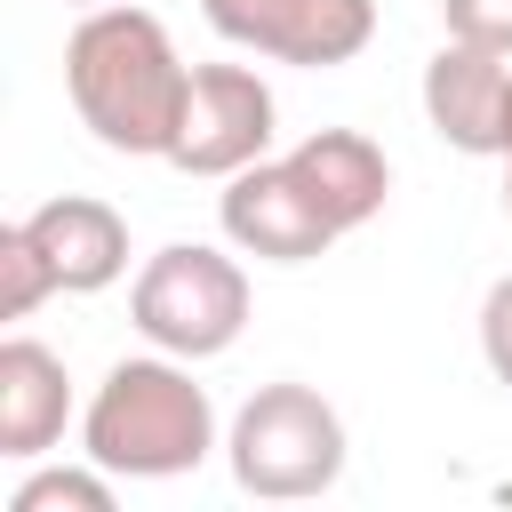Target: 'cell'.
<instances>
[{
	"mask_svg": "<svg viewBox=\"0 0 512 512\" xmlns=\"http://www.w3.org/2000/svg\"><path fill=\"white\" fill-rule=\"evenodd\" d=\"M184 88H192V64L176 56L168 24L136 0L88 8L64 40V96L104 152L168 160L176 120H184Z\"/></svg>",
	"mask_w": 512,
	"mask_h": 512,
	"instance_id": "1",
	"label": "cell"
},
{
	"mask_svg": "<svg viewBox=\"0 0 512 512\" xmlns=\"http://www.w3.org/2000/svg\"><path fill=\"white\" fill-rule=\"evenodd\" d=\"M208 448H216V400L208 384H192V360L176 352L112 360L80 408V456H96L112 480H176L200 472Z\"/></svg>",
	"mask_w": 512,
	"mask_h": 512,
	"instance_id": "2",
	"label": "cell"
},
{
	"mask_svg": "<svg viewBox=\"0 0 512 512\" xmlns=\"http://www.w3.org/2000/svg\"><path fill=\"white\" fill-rule=\"evenodd\" d=\"M232 480L264 504H304L320 488L344 480V416L312 392V384H256L224 432Z\"/></svg>",
	"mask_w": 512,
	"mask_h": 512,
	"instance_id": "3",
	"label": "cell"
},
{
	"mask_svg": "<svg viewBox=\"0 0 512 512\" xmlns=\"http://www.w3.org/2000/svg\"><path fill=\"white\" fill-rule=\"evenodd\" d=\"M128 320L152 352L216 360L248 328V272H240V256H224L208 240H168L160 256H144V272L128 288Z\"/></svg>",
	"mask_w": 512,
	"mask_h": 512,
	"instance_id": "4",
	"label": "cell"
},
{
	"mask_svg": "<svg viewBox=\"0 0 512 512\" xmlns=\"http://www.w3.org/2000/svg\"><path fill=\"white\" fill-rule=\"evenodd\" d=\"M272 120H280V104H272L256 64H192L168 168H184V176H240L248 160L272 152Z\"/></svg>",
	"mask_w": 512,
	"mask_h": 512,
	"instance_id": "5",
	"label": "cell"
},
{
	"mask_svg": "<svg viewBox=\"0 0 512 512\" xmlns=\"http://www.w3.org/2000/svg\"><path fill=\"white\" fill-rule=\"evenodd\" d=\"M216 224H224V240L240 248V256H256V264H312V256H328L344 232L320 216V200L296 184V168L288 160H248L240 176H224V192H216Z\"/></svg>",
	"mask_w": 512,
	"mask_h": 512,
	"instance_id": "6",
	"label": "cell"
},
{
	"mask_svg": "<svg viewBox=\"0 0 512 512\" xmlns=\"http://www.w3.org/2000/svg\"><path fill=\"white\" fill-rule=\"evenodd\" d=\"M232 48H256L272 64H352L376 40V0H232L224 16H208Z\"/></svg>",
	"mask_w": 512,
	"mask_h": 512,
	"instance_id": "7",
	"label": "cell"
},
{
	"mask_svg": "<svg viewBox=\"0 0 512 512\" xmlns=\"http://www.w3.org/2000/svg\"><path fill=\"white\" fill-rule=\"evenodd\" d=\"M504 104H512V56L472 48V40H440L432 48V64H424V120H432L440 144H456L472 160H496Z\"/></svg>",
	"mask_w": 512,
	"mask_h": 512,
	"instance_id": "8",
	"label": "cell"
},
{
	"mask_svg": "<svg viewBox=\"0 0 512 512\" xmlns=\"http://www.w3.org/2000/svg\"><path fill=\"white\" fill-rule=\"evenodd\" d=\"M24 232L40 240V256H48V272H56L64 296H96V288H112V280L128 272V224H120V208L96 200V192H56V200H40V208L24 216Z\"/></svg>",
	"mask_w": 512,
	"mask_h": 512,
	"instance_id": "9",
	"label": "cell"
},
{
	"mask_svg": "<svg viewBox=\"0 0 512 512\" xmlns=\"http://www.w3.org/2000/svg\"><path fill=\"white\" fill-rule=\"evenodd\" d=\"M280 160L296 168V184L320 200V216H328L336 232H360V224L392 200V160H384V144L360 136V128H312V136H296Z\"/></svg>",
	"mask_w": 512,
	"mask_h": 512,
	"instance_id": "10",
	"label": "cell"
},
{
	"mask_svg": "<svg viewBox=\"0 0 512 512\" xmlns=\"http://www.w3.org/2000/svg\"><path fill=\"white\" fill-rule=\"evenodd\" d=\"M72 424V376L48 344L8 336L0 344V456L8 464H40Z\"/></svg>",
	"mask_w": 512,
	"mask_h": 512,
	"instance_id": "11",
	"label": "cell"
},
{
	"mask_svg": "<svg viewBox=\"0 0 512 512\" xmlns=\"http://www.w3.org/2000/svg\"><path fill=\"white\" fill-rule=\"evenodd\" d=\"M8 512H112V472L88 464H40L32 480H16Z\"/></svg>",
	"mask_w": 512,
	"mask_h": 512,
	"instance_id": "12",
	"label": "cell"
},
{
	"mask_svg": "<svg viewBox=\"0 0 512 512\" xmlns=\"http://www.w3.org/2000/svg\"><path fill=\"white\" fill-rule=\"evenodd\" d=\"M48 296H64L56 288V272H48V256H40V240L24 232V216L0 232V320H32Z\"/></svg>",
	"mask_w": 512,
	"mask_h": 512,
	"instance_id": "13",
	"label": "cell"
},
{
	"mask_svg": "<svg viewBox=\"0 0 512 512\" xmlns=\"http://www.w3.org/2000/svg\"><path fill=\"white\" fill-rule=\"evenodd\" d=\"M440 32L512 56V0H440Z\"/></svg>",
	"mask_w": 512,
	"mask_h": 512,
	"instance_id": "14",
	"label": "cell"
},
{
	"mask_svg": "<svg viewBox=\"0 0 512 512\" xmlns=\"http://www.w3.org/2000/svg\"><path fill=\"white\" fill-rule=\"evenodd\" d=\"M480 360L496 384H512V272L480 296Z\"/></svg>",
	"mask_w": 512,
	"mask_h": 512,
	"instance_id": "15",
	"label": "cell"
},
{
	"mask_svg": "<svg viewBox=\"0 0 512 512\" xmlns=\"http://www.w3.org/2000/svg\"><path fill=\"white\" fill-rule=\"evenodd\" d=\"M496 160H504V216H512V104H504V144H496Z\"/></svg>",
	"mask_w": 512,
	"mask_h": 512,
	"instance_id": "16",
	"label": "cell"
},
{
	"mask_svg": "<svg viewBox=\"0 0 512 512\" xmlns=\"http://www.w3.org/2000/svg\"><path fill=\"white\" fill-rule=\"evenodd\" d=\"M224 8H232V0H200V16H224Z\"/></svg>",
	"mask_w": 512,
	"mask_h": 512,
	"instance_id": "17",
	"label": "cell"
},
{
	"mask_svg": "<svg viewBox=\"0 0 512 512\" xmlns=\"http://www.w3.org/2000/svg\"><path fill=\"white\" fill-rule=\"evenodd\" d=\"M72 8H104V0H72Z\"/></svg>",
	"mask_w": 512,
	"mask_h": 512,
	"instance_id": "18",
	"label": "cell"
}]
</instances>
